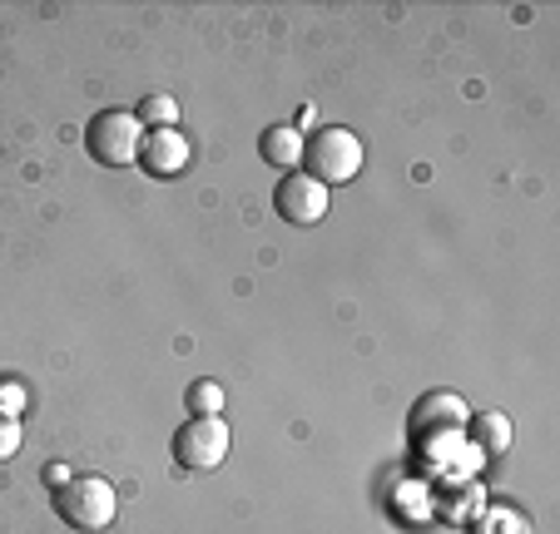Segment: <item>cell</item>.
Segmentation results:
<instances>
[{"label": "cell", "instance_id": "cell-3", "mask_svg": "<svg viewBox=\"0 0 560 534\" xmlns=\"http://www.w3.org/2000/svg\"><path fill=\"white\" fill-rule=\"evenodd\" d=\"M139 144H144V124H139L135 109H100V115L85 124L90 158L105 168L139 164Z\"/></svg>", "mask_w": 560, "mask_h": 534}, {"label": "cell", "instance_id": "cell-12", "mask_svg": "<svg viewBox=\"0 0 560 534\" xmlns=\"http://www.w3.org/2000/svg\"><path fill=\"white\" fill-rule=\"evenodd\" d=\"M21 387H0V411H11V416H21Z\"/></svg>", "mask_w": 560, "mask_h": 534}, {"label": "cell", "instance_id": "cell-5", "mask_svg": "<svg viewBox=\"0 0 560 534\" xmlns=\"http://www.w3.org/2000/svg\"><path fill=\"white\" fill-rule=\"evenodd\" d=\"M273 209L283 213L288 223H298V228H313V223L328 218V189L317 183V178L307 174H283L278 178V189H273Z\"/></svg>", "mask_w": 560, "mask_h": 534}, {"label": "cell", "instance_id": "cell-10", "mask_svg": "<svg viewBox=\"0 0 560 534\" xmlns=\"http://www.w3.org/2000/svg\"><path fill=\"white\" fill-rule=\"evenodd\" d=\"M189 411L194 416H223V387H213V381H194L189 387Z\"/></svg>", "mask_w": 560, "mask_h": 534}, {"label": "cell", "instance_id": "cell-9", "mask_svg": "<svg viewBox=\"0 0 560 534\" xmlns=\"http://www.w3.org/2000/svg\"><path fill=\"white\" fill-rule=\"evenodd\" d=\"M139 124H154V129H179V105L170 95H144V105L135 109Z\"/></svg>", "mask_w": 560, "mask_h": 534}, {"label": "cell", "instance_id": "cell-11", "mask_svg": "<svg viewBox=\"0 0 560 534\" xmlns=\"http://www.w3.org/2000/svg\"><path fill=\"white\" fill-rule=\"evenodd\" d=\"M21 440H25L21 416H11V411H0V465H5L15 451H21Z\"/></svg>", "mask_w": 560, "mask_h": 534}, {"label": "cell", "instance_id": "cell-7", "mask_svg": "<svg viewBox=\"0 0 560 534\" xmlns=\"http://www.w3.org/2000/svg\"><path fill=\"white\" fill-rule=\"evenodd\" d=\"M258 154H264V164L293 174V164H303V134L288 124H273V129H264V139H258Z\"/></svg>", "mask_w": 560, "mask_h": 534}, {"label": "cell", "instance_id": "cell-2", "mask_svg": "<svg viewBox=\"0 0 560 534\" xmlns=\"http://www.w3.org/2000/svg\"><path fill=\"white\" fill-rule=\"evenodd\" d=\"M303 174L317 178L323 189H338V183H352L362 174V139L342 124H328L317 134L303 139Z\"/></svg>", "mask_w": 560, "mask_h": 534}, {"label": "cell", "instance_id": "cell-8", "mask_svg": "<svg viewBox=\"0 0 560 534\" xmlns=\"http://www.w3.org/2000/svg\"><path fill=\"white\" fill-rule=\"evenodd\" d=\"M471 436H476V446H481L487 455H506L511 420L501 416V411H481V416H471Z\"/></svg>", "mask_w": 560, "mask_h": 534}, {"label": "cell", "instance_id": "cell-6", "mask_svg": "<svg viewBox=\"0 0 560 534\" xmlns=\"http://www.w3.org/2000/svg\"><path fill=\"white\" fill-rule=\"evenodd\" d=\"M189 139L179 129H144V144H139V164L149 168V178H179L189 168Z\"/></svg>", "mask_w": 560, "mask_h": 534}, {"label": "cell", "instance_id": "cell-1", "mask_svg": "<svg viewBox=\"0 0 560 534\" xmlns=\"http://www.w3.org/2000/svg\"><path fill=\"white\" fill-rule=\"evenodd\" d=\"M50 505L70 530H85V534H100L115 524L119 514V495L105 475H70L65 485L50 490Z\"/></svg>", "mask_w": 560, "mask_h": 534}, {"label": "cell", "instance_id": "cell-4", "mask_svg": "<svg viewBox=\"0 0 560 534\" xmlns=\"http://www.w3.org/2000/svg\"><path fill=\"white\" fill-rule=\"evenodd\" d=\"M229 446H233V436L223 416H189L174 430V461L184 471H219Z\"/></svg>", "mask_w": 560, "mask_h": 534}, {"label": "cell", "instance_id": "cell-13", "mask_svg": "<svg viewBox=\"0 0 560 534\" xmlns=\"http://www.w3.org/2000/svg\"><path fill=\"white\" fill-rule=\"evenodd\" d=\"M45 480H50V490H55V485H65V480H70V465H50V475H45Z\"/></svg>", "mask_w": 560, "mask_h": 534}]
</instances>
